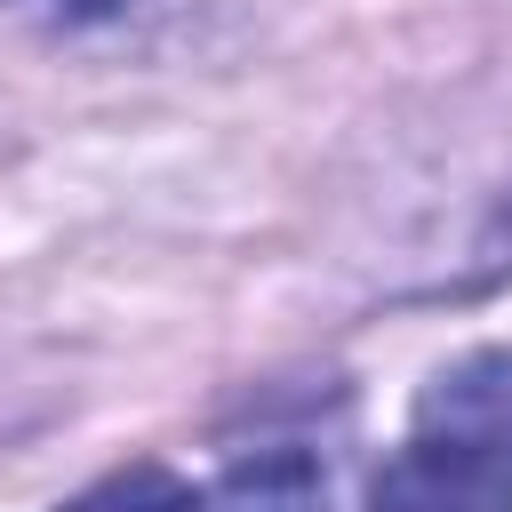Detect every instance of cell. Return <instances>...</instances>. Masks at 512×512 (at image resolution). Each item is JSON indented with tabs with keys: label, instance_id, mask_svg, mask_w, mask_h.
<instances>
[{
	"label": "cell",
	"instance_id": "6da1fadb",
	"mask_svg": "<svg viewBox=\"0 0 512 512\" xmlns=\"http://www.w3.org/2000/svg\"><path fill=\"white\" fill-rule=\"evenodd\" d=\"M368 512H512V448L464 424H416L368 480Z\"/></svg>",
	"mask_w": 512,
	"mask_h": 512
},
{
	"label": "cell",
	"instance_id": "7a4b0ae2",
	"mask_svg": "<svg viewBox=\"0 0 512 512\" xmlns=\"http://www.w3.org/2000/svg\"><path fill=\"white\" fill-rule=\"evenodd\" d=\"M416 424H464V432H488V440L512 448V352L488 344V352L448 360L416 392Z\"/></svg>",
	"mask_w": 512,
	"mask_h": 512
},
{
	"label": "cell",
	"instance_id": "3957f363",
	"mask_svg": "<svg viewBox=\"0 0 512 512\" xmlns=\"http://www.w3.org/2000/svg\"><path fill=\"white\" fill-rule=\"evenodd\" d=\"M200 512H328V464L304 456V448L240 456V464L200 496Z\"/></svg>",
	"mask_w": 512,
	"mask_h": 512
},
{
	"label": "cell",
	"instance_id": "277c9868",
	"mask_svg": "<svg viewBox=\"0 0 512 512\" xmlns=\"http://www.w3.org/2000/svg\"><path fill=\"white\" fill-rule=\"evenodd\" d=\"M56 512H200V488L184 472H168V464H120V472H104L96 488H80Z\"/></svg>",
	"mask_w": 512,
	"mask_h": 512
},
{
	"label": "cell",
	"instance_id": "5b68a950",
	"mask_svg": "<svg viewBox=\"0 0 512 512\" xmlns=\"http://www.w3.org/2000/svg\"><path fill=\"white\" fill-rule=\"evenodd\" d=\"M8 16H32V24H104V16H120V8H136V0H0Z\"/></svg>",
	"mask_w": 512,
	"mask_h": 512
}]
</instances>
